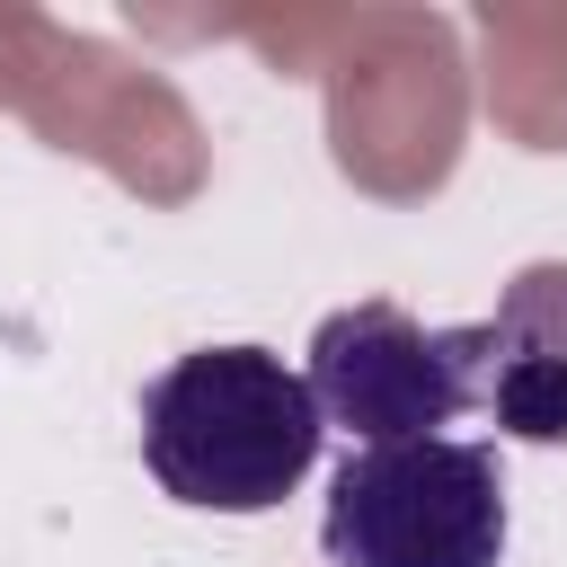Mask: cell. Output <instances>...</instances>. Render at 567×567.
<instances>
[{
  "instance_id": "6da1fadb",
  "label": "cell",
  "mask_w": 567,
  "mask_h": 567,
  "mask_svg": "<svg viewBox=\"0 0 567 567\" xmlns=\"http://www.w3.org/2000/svg\"><path fill=\"white\" fill-rule=\"evenodd\" d=\"M319 434L328 416L275 346H195L142 381V461L195 514H275Z\"/></svg>"
},
{
  "instance_id": "3957f363",
  "label": "cell",
  "mask_w": 567,
  "mask_h": 567,
  "mask_svg": "<svg viewBox=\"0 0 567 567\" xmlns=\"http://www.w3.org/2000/svg\"><path fill=\"white\" fill-rule=\"evenodd\" d=\"M301 381L354 452L425 443V434L461 425L470 408H487V319L425 328L399 301H346L319 319Z\"/></svg>"
},
{
  "instance_id": "277c9868",
  "label": "cell",
  "mask_w": 567,
  "mask_h": 567,
  "mask_svg": "<svg viewBox=\"0 0 567 567\" xmlns=\"http://www.w3.org/2000/svg\"><path fill=\"white\" fill-rule=\"evenodd\" d=\"M487 416L514 443H567V257H540L496 292Z\"/></svg>"
},
{
  "instance_id": "7a4b0ae2",
  "label": "cell",
  "mask_w": 567,
  "mask_h": 567,
  "mask_svg": "<svg viewBox=\"0 0 567 567\" xmlns=\"http://www.w3.org/2000/svg\"><path fill=\"white\" fill-rule=\"evenodd\" d=\"M328 567H505V461L470 434L346 452L319 514Z\"/></svg>"
}]
</instances>
